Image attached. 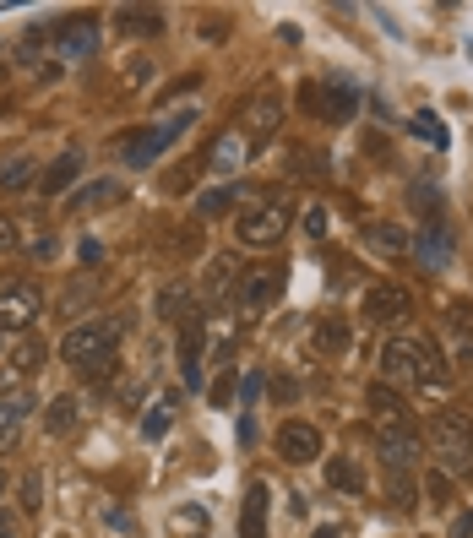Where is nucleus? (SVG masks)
Returning a JSON list of instances; mask_svg holds the SVG:
<instances>
[{"label":"nucleus","mask_w":473,"mask_h":538,"mask_svg":"<svg viewBox=\"0 0 473 538\" xmlns=\"http://www.w3.org/2000/svg\"><path fill=\"white\" fill-rule=\"evenodd\" d=\"M120 332H125V316H98V321H82L65 332L60 354L65 365H76L82 376H103L114 365V348H120Z\"/></svg>","instance_id":"1"},{"label":"nucleus","mask_w":473,"mask_h":538,"mask_svg":"<svg viewBox=\"0 0 473 538\" xmlns=\"http://www.w3.org/2000/svg\"><path fill=\"white\" fill-rule=\"evenodd\" d=\"M436 468H441V479H468L473 474V419L463 408L436 414Z\"/></svg>","instance_id":"2"},{"label":"nucleus","mask_w":473,"mask_h":538,"mask_svg":"<svg viewBox=\"0 0 473 538\" xmlns=\"http://www.w3.org/2000/svg\"><path fill=\"white\" fill-rule=\"evenodd\" d=\"M289 223H294L289 196H261L256 207H245V212H240V240H245L251 250H272V245H283Z\"/></svg>","instance_id":"3"},{"label":"nucleus","mask_w":473,"mask_h":538,"mask_svg":"<svg viewBox=\"0 0 473 538\" xmlns=\"http://www.w3.org/2000/svg\"><path fill=\"white\" fill-rule=\"evenodd\" d=\"M191 120H196V109H185V114H174L169 125H153V131H136V136H125V147H120V158H125L131 169H147V163H153V158H158L163 147H174V136H180V131H185Z\"/></svg>","instance_id":"4"},{"label":"nucleus","mask_w":473,"mask_h":538,"mask_svg":"<svg viewBox=\"0 0 473 538\" xmlns=\"http://www.w3.org/2000/svg\"><path fill=\"white\" fill-rule=\"evenodd\" d=\"M409 316H414L409 289H398V283H370L365 289V321L370 327H403Z\"/></svg>","instance_id":"5"},{"label":"nucleus","mask_w":473,"mask_h":538,"mask_svg":"<svg viewBox=\"0 0 473 538\" xmlns=\"http://www.w3.org/2000/svg\"><path fill=\"white\" fill-rule=\"evenodd\" d=\"M44 310V294L33 283H5L0 289V332H27Z\"/></svg>","instance_id":"6"},{"label":"nucleus","mask_w":473,"mask_h":538,"mask_svg":"<svg viewBox=\"0 0 473 538\" xmlns=\"http://www.w3.org/2000/svg\"><path fill=\"white\" fill-rule=\"evenodd\" d=\"M354 87H343V82H305L300 87V109H310V114H321V120H349L354 114Z\"/></svg>","instance_id":"7"},{"label":"nucleus","mask_w":473,"mask_h":538,"mask_svg":"<svg viewBox=\"0 0 473 538\" xmlns=\"http://www.w3.org/2000/svg\"><path fill=\"white\" fill-rule=\"evenodd\" d=\"M321 452H327V441H321L316 425H305V419H283V430H278V457H283V463H316Z\"/></svg>","instance_id":"8"},{"label":"nucleus","mask_w":473,"mask_h":538,"mask_svg":"<svg viewBox=\"0 0 473 538\" xmlns=\"http://www.w3.org/2000/svg\"><path fill=\"white\" fill-rule=\"evenodd\" d=\"M381 457H387V468H403V474L425 457V435L414 430V419L409 425H381Z\"/></svg>","instance_id":"9"},{"label":"nucleus","mask_w":473,"mask_h":538,"mask_svg":"<svg viewBox=\"0 0 473 538\" xmlns=\"http://www.w3.org/2000/svg\"><path fill=\"white\" fill-rule=\"evenodd\" d=\"M202 348H207V321H185L180 327V381L191 392H202Z\"/></svg>","instance_id":"10"},{"label":"nucleus","mask_w":473,"mask_h":538,"mask_svg":"<svg viewBox=\"0 0 473 538\" xmlns=\"http://www.w3.org/2000/svg\"><path fill=\"white\" fill-rule=\"evenodd\" d=\"M419 359H425V343L387 337V348H381V381H414L419 376Z\"/></svg>","instance_id":"11"},{"label":"nucleus","mask_w":473,"mask_h":538,"mask_svg":"<svg viewBox=\"0 0 473 538\" xmlns=\"http://www.w3.org/2000/svg\"><path fill=\"white\" fill-rule=\"evenodd\" d=\"M267 512H272V490L261 479H251L245 501H240V538H267Z\"/></svg>","instance_id":"12"},{"label":"nucleus","mask_w":473,"mask_h":538,"mask_svg":"<svg viewBox=\"0 0 473 538\" xmlns=\"http://www.w3.org/2000/svg\"><path fill=\"white\" fill-rule=\"evenodd\" d=\"M278 294H283V272H278V267H272V272H251L245 289H240V310H245V316H261V310L278 305Z\"/></svg>","instance_id":"13"},{"label":"nucleus","mask_w":473,"mask_h":538,"mask_svg":"<svg viewBox=\"0 0 473 538\" xmlns=\"http://www.w3.org/2000/svg\"><path fill=\"white\" fill-rule=\"evenodd\" d=\"M93 49H98V27H93V16H71V22H60V54H65L71 65H82Z\"/></svg>","instance_id":"14"},{"label":"nucleus","mask_w":473,"mask_h":538,"mask_svg":"<svg viewBox=\"0 0 473 538\" xmlns=\"http://www.w3.org/2000/svg\"><path fill=\"white\" fill-rule=\"evenodd\" d=\"M365 403L376 408V419H381V425H409V419H414V414H409V403H403V392H398L392 381H376V386L365 392Z\"/></svg>","instance_id":"15"},{"label":"nucleus","mask_w":473,"mask_h":538,"mask_svg":"<svg viewBox=\"0 0 473 538\" xmlns=\"http://www.w3.org/2000/svg\"><path fill=\"white\" fill-rule=\"evenodd\" d=\"M409 250H419V261H425L430 272H447V267H452V240H447V229H436V223H430V229L419 234V245H409Z\"/></svg>","instance_id":"16"},{"label":"nucleus","mask_w":473,"mask_h":538,"mask_svg":"<svg viewBox=\"0 0 473 538\" xmlns=\"http://www.w3.org/2000/svg\"><path fill=\"white\" fill-rule=\"evenodd\" d=\"M447 332L458 337V359L468 365L473 359V305L468 299H452V305H447Z\"/></svg>","instance_id":"17"},{"label":"nucleus","mask_w":473,"mask_h":538,"mask_svg":"<svg viewBox=\"0 0 473 538\" xmlns=\"http://www.w3.org/2000/svg\"><path fill=\"white\" fill-rule=\"evenodd\" d=\"M125 196V185L120 180H93V185H82L76 196H71V212H93V207H114Z\"/></svg>","instance_id":"18"},{"label":"nucleus","mask_w":473,"mask_h":538,"mask_svg":"<svg viewBox=\"0 0 473 538\" xmlns=\"http://www.w3.org/2000/svg\"><path fill=\"white\" fill-rule=\"evenodd\" d=\"M76 174H82V152H60V158H54V163L44 169L38 191H44V196H60V191H65V185H71Z\"/></svg>","instance_id":"19"},{"label":"nucleus","mask_w":473,"mask_h":538,"mask_svg":"<svg viewBox=\"0 0 473 538\" xmlns=\"http://www.w3.org/2000/svg\"><path fill=\"white\" fill-rule=\"evenodd\" d=\"M207 163H212L218 174H229V169H240V163H245V136H240V131H229V136H218V142L207 147Z\"/></svg>","instance_id":"20"},{"label":"nucleus","mask_w":473,"mask_h":538,"mask_svg":"<svg viewBox=\"0 0 473 538\" xmlns=\"http://www.w3.org/2000/svg\"><path fill=\"white\" fill-rule=\"evenodd\" d=\"M158 316H163V321H174V327L196 321V299H191V289H180V283H174V289H163V294H158Z\"/></svg>","instance_id":"21"},{"label":"nucleus","mask_w":473,"mask_h":538,"mask_svg":"<svg viewBox=\"0 0 473 538\" xmlns=\"http://www.w3.org/2000/svg\"><path fill=\"white\" fill-rule=\"evenodd\" d=\"M114 22H120V33H158L163 27V11L158 5H120Z\"/></svg>","instance_id":"22"},{"label":"nucleus","mask_w":473,"mask_h":538,"mask_svg":"<svg viewBox=\"0 0 473 538\" xmlns=\"http://www.w3.org/2000/svg\"><path fill=\"white\" fill-rule=\"evenodd\" d=\"M327 484H332V490L360 495V490H365V474H360V463H354V457H327Z\"/></svg>","instance_id":"23"},{"label":"nucleus","mask_w":473,"mask_h":538,"mask_svg":"<svg viewBox=\"0 0 473 538\" xmlns=\"http://www.w3.org/2000/svg\"><path fill=\"white\" fill-rule=\"evenodd\" d=\"M365 240H370L381 256H409V234H403L398 223H370V229H365Z\"/></svg>","instance_id":"24"},{"label":"nucleus","mask_w":473,"mask_h":538,"mask_svg":"<svg viewBox=\"0 0 473 538\" xmlns=\"http://www.w3.org/2000/svg\"><path fill=\"white\" fill-rule=\"evenodd\" d=\"M234 278H240V261H234V256H212V261H207V272H202L207 294H229V289H234Z\"/></svg>","instance_id":"25"},{"label":"nucleus","mask_w":473,"mask_h":538,"mask_svg":"<svg viewBox=\"0 0 473 538\" xmlns=\"http://www.w3.org/2000/svg\"><path fill=\"white\" fill-rule=\"evenodd\" d=\"M414 381L436 397V392H447V386H452V370H447V359H441V354H430V348H425V359H419V376H414Z\"/></svg>","instance_id":"26"},{"label":"nucleus","mask_w":473,"mask_h":538,"mask_svg":"<svg viewBox=\"0 0 473 538\" xmlns=\"http://www.w3.org/2000/svg\"><path fill=\"white\" fill-rule=\"evenodd\" d=\"M76 419H82L76 397H54V403L44 408V430H49V435H65V430H76Z\"/></svg>","instance_id":"27"},{"label":"nucleus","mask_w":473,"mask_h":538,"mask_svg":"<svg viewBox=\"0 0 473 538\" xmlns=\"http://www.w3.org/2000/svg\"><path fill=\"white\" fill-rule=\"evenodd\" d=\"M387 501L409 517V512H419V501H414V479L403 474V468H387Z\"/></svg>","instance_id":"28"},{"label":"nucleus","mask_w":473,"mask_h":538,"mask_svg":"<svg viewBox=\"0 0 473 538\" xmlns=\"http://www.w3.org/2000/svg\"><path fill=\"white\" fill-rule=\"evenodd\" d=\"M169 538H207V512L202 506H180L169 517Z\"/></svg>","instance_id":"29"},{"label":"nucleus","mask_w":473,"mask_h":538,"mask_svg":"<svg viewBox=\"0 0 473 538\" xmlns=\"http://www.w3.org/2000/svg\"><path fill=\"white\" fill-rule=\"evenodd\" d=\"M234 196H240V185H212V191L196 196V212H202V218H223V212L234 207Z\"/></svg>","instance_id":"30"},{"label":"nucleus","mask_w":473,"mask_h":538,"mask_svg":"<svg viewBox=\"0 0 473 538\" xmlns=\"http://www.w3.org/2000/svg\"><path fill=\"white\" fill-rule=\"evenodd\" d=\"M245 125H251V131H261V136H272V131H278V98H272V93H267V98H256V103H251V114H245Z\"/></svg>","instance_id":"31"},{"label":"nucleus","mask_w":473,"mask_h":538,"mask_svg":"<svg viewBox=\"0 0 473 538\" xmlns=\"http://www.w3.org/2000/svg\"><path fill=\"white\" fill-rule=\"evenodd\" d=\"M316 348H321V354H343V348H349V321H332V316H327V321L316 327Z\"/></svg>","instance_id":"32"},{"label":"nucleus","mask_w":473,"mask_h":538,"mask_svg":"<svg viewBox=\"0 0 473 538\" xmlns=\"http://www.w3.org/2000/svg\"><path fill=\"white\" fill-rule=\"evenodd\" d=\"M27 414H33V397H27V392H5V397H0V430H16Z\"/></svg>","instance_id":"33"},{"label":"nucleus","mask_w":473,"mask_h":538,"mask_svg":"<svg viewBox=\"0 0 473 538\" xmlns=\"http://www.w3.org/2000/svg\"><path fill=\"white\" fill-rule=\"evenodd\" d=\"M49 359V348L44 343H16V354H11V370L22 376V370H33V365H44Z\"/></svg>","instance_id":"34"},{"label":"nucleus","mask_w":473,"mask_h":538,"mask_svg":"<svg viewBox=\"0 0 473 538\" xmlns=\"http://www.w3.org/2000/svg\"><path fill=\"white\" fill-rule=\"evenodd\" d=\"M169 414H174L169 403H163V408H153V414L142 419V435H147V441H163V435H169Z\"/></svg>","instance_id":"35"},{"label":"nucleus","mask_w":473,"mask_h":538,"mask_svg":"<svg viewBox=\"0 0 473 538\" xmlns=\"http://www.w3.org/2000/svg\"><path fill=\"white\" fill-rule=\"evenodd\" d=\"M414 131H419V136H430L436 147H447V142H452V136H447V125H441L436 114H419V120H414Z\"/></svg>","instance_id":"36"},{"label":"nucleus","mask_w":473,"mask_h":538,"mask_svg":"<svg viewBox=\"0 0 473 538\" xmlns=\"http://www.w3.org/2000/svg\"><path fill=\"white\" fill-rule=\"evenodd\" d=\"M207 397H212V403L223 408V403L234 397V370H218V381H212V392H207Z\"/></svg>","instance_id":"37"},{"label":"nucleus","mask_w":473,"mask_h":538,"mask_svg":"<svg viewBox=\"0 0 473 538\" xmlns=\"http://www.w3.org/2000/svg\"><path fill=\"white\" fill-rule=\"evenodd\" d=\"M414 201H419L430 218H441V191H430V185H414Z\"/></svg>","instance_id":"38"},{"label":"nucleus","mask_w":473,"mask_h":538,"mask_svg":"<svg viewBox=\"0 0 473 538\" xmlns=\"http://www.w3.org/2000/svg\"><path fill=\"white\" fill-rule=\"evenodd\" d=\"M272 397H278V403H294V397H300V381H294V376H272Z\"/></svg>","instance_id":"39"},{"label":"nucleus","mask_w":473,"mask_h":538,"mask_svg":"<svg viewBox=\"0 0 473 538\" xmlns=\"http://www.w3.org/2000/svg\"><path fill=\"white\" fill-rule=\"evenodd\" d=\"M22 180H27V158H16V163L0 169V191H11V185H22Z\"/></svg>","instance_id":"40"},{"label":"nucleus","mask_w":473,"mask_h":538,"mask_svg":"<svg viewBox=\"0 0 473 538\" xmlns=\"http://www.w3.org/2000/svg\"><path fill=\"white\" fill-rule=\"evenodd\" d=\"M305 229L321 240V234H327V212H321V207H310V212H305Z\"/></svg>","instance_id":"41"},{"label":"nucleus","mask_w":473,"mask_h":538,"mask_svg":"<svg viewBox=\"0 0 473 538\" xmlns=\"http://www.w3.org/2000/svg\"><path fill=\"white\" fill-rule=\"evenodd\" d=\"M27 250H33V256H38V261H49V256H54V240H49V234H38V240H33V245H27Z\"/></svg>","instance_id":"42"},{"label":"nucleus","mask_w":473,"mask_h":538,"mask_svg":"<svg viewBox=\"0 0 473 538\" xmlns=\"http://www.w3.org/2000/svg\"><path fill=\"white\" fill-rule=\"evenodd\" d=\"M256 441V419L251 414H240V446H251Z\"/></svg>","instance_id":"43"},{"label":"nucleus","mask_w":473,"mask_h":538,"mask_svg":"<svg viewBox=\"0 0 473 538\" xmlns=\"http://www.w3.org/2000/svg\"><path fill=\"white\" fill-rule=\"evenodd\" d=\"M16 245V223L11 218H0V250H11Z\"/></svg>","instance_id":"44"},{"label":"nucleus","mask_w":473,"mask_h":538,"mask_svg":"<svg viewBox=\"0 0 473 538\" xmlns=\"http://www.w3.org/2000/svg\"><path fill=\"white\" fill-rule=\"evenodd\" d=\"M76 256H82V261H98L103 250H98V240H82V245H76Z\"/></svg>","instance_id":"45"},{"label":"nucleus","mask_w":473,"mask_h":538,"mask_svg":"<svg viewBox=\"0 0 473 538\" xmlns=\"http://www.w3.org/2000/svg\"><path fill=\"white\" fill-rule=\"evenodd\" d=\"M256 397H261V376H245V408H251Z\"/></svg>","instance_id":"46"},{"label":"nucleus","mask_w":473,"mask_h":538,"mask_svg":"<svg viewBox=\"0 0 473 538\" xmlns=\"http://www.w3.org/2000/svg\"><path fill=\"white\" fill-rule=\"evenodd\" d=\"M16 441H22V425L16 430H0V452H16Z\"/></svg>","instance_id":"47"},{"label":"nucleus","mask_w":473,"mask_h":538,"mask_svg":"<svg viewBox=\"0 0 473 538\" xmlns=\"http://www.w3.org/2000/svg\"><path fill=\"white\" fill-rule=\"evenodd\" d=\"M310 538H343V533H338V528H316Z\"/></svg>","instance_id":"48"},{"label":"nucleus","mask_w":473,"mask_h":538,"mask_svg":"<svg viewBox=\"0 0 473 538\" xmlns=\"http://www.w3.org/2000/svg\"><path fill=\"white\" fill-rule=\"evenodd\" d=\"M0 538H11V517L5 512H0Z\"/></svg>","instance_id":"49"},{"label":"nucleus","mask_w":473,"mask_h":538,"mask_svg":"<svg viewBox=\"0 0 473 538\" xmlns=\"http://www.w3.org/2000/svg\"><path fill=\"white\" fill-rule=\"evenodd\" d=\"M468 60H473V38H468Z\"/></svg>","instance_id":"50"},{"label":"nucleus","mask_w":473,"mask_h":538,"mask_svg":"<svg viewBox=\"0 0 473 538\" xmlns=\"http://www.w3.org/2000/svg\"><path fill=\"white\" fill-rule=\"evenodd\" d=\"M0 495H5V479H0Z\"/></svg>","instance_id":"51"}]
</instances>
